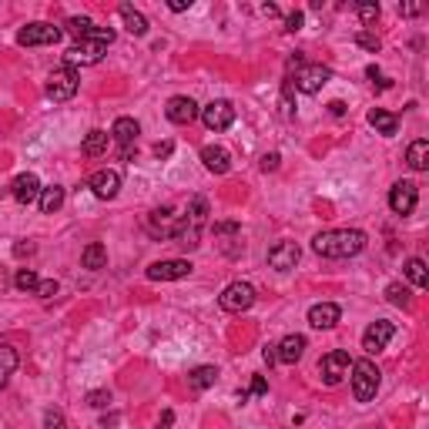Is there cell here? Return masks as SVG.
I'll return each instance as SVG.
<instances>
[{"label":"cell","instance_id":"obj_1","mask_svg":"<svg viewBox=\"0 0 429 429\" xmlns=\"http://www.w3.org/2000/svg\"><path fill=\"white\" fill-rule=\"evenodd\" d=\"M366 232L359 228H332V232H318L312 238V252L322 259H353L366 248Z\"/></svg>","mask_w":429,"mask_h":429},{"label":"cell","instance_id":"obj_2","mask_svg":"<svg viewBox=\"0 0 429 429\" xmlns=\"http://www.w3.org/2000/svg\"><path fill=\"white\" fill-rule=\"evenodd\" d=\"M208 218V202L202 198V195H195L191 198V205H188L185 218H178V225H175V242L185 245V248H195L198 245V238H202V225H205Z\"/></svg>","mask_w":429,"mask_h":429},{"label":"cell","instance_id":"obj_3","mask_svg":"<svg viewBox=\"0 0 429 429\" xmlns=\"http://www.w3.org/2000/svg\"><path fill=\"white\" fill-rule=\"evenodd\" d=\"M349 379H353V396L355 403H369V399H375V392H379V369H375L373 359H359V362H353V369H349Z\"/></svg>","mask_w":429,"mask_h":429},{"label":"cell","instance_id":"obj_4","mask_svg":"<svg viewBox=\"0 0 429 429\" xmlns=\"http://www.w3.org/2000/svg\"><path fill=\"white\" fill-rule=\"evenodd\" d=\"M77 84H81V74H77L74 67L60 64V67H54L51 77H47V97H51V101H71L77 94Z\"/></svg>","mask_w":429,"mask_h":429},{"label":"cell","instance_id":"obj_5","mask_svg":"<svg viewBox=\"0 0 429 429\" xmlns=\"http://www.w3.org/2000/svg\"><path fill=\"white\" fill-rule=\"evenodd\" d=\"M108 54V44H101V40H77L74 47H67V54H64V64L67 67H94V64H101V57Z\"/></svg>","mask_w":429,"mask_h":429},{"label":"cell","instance_id":"obj_6","mask_svg":"<svg viewBox=\"0 0 429 429\" xmlns=\"http://www.w3.org/2000/svg\"><path fill=\"white\" fill-rule=\"evenodd\" d=\"M255 299H259V296H255V289H252L248 282H232L222 296H218V305H222L225 312H235V316H238V312H248V309L255 305Z\"/></svg>","mask_w":429,"mask_h":429},{"label":"cell","instance_id":"obj_7","mask_svg":"<svg viewBox=\"0 0 429 429\" xmlns=\"http://www.w3.org/2000/svg\"><path fill=\"white\" fill-rule=\"evenodd\" d=\"M329 77H332V71L322 67V64H302L299 71H296V77H289V81H292V88L302 94H318L329 84Z\"/></svg>","mask_w":429,"mask_h":429},{"label":"cell","instance_id":"obj_8","mask_svg":"<svg viewBox=\"0 0 429 429\" xmlns=\"http://www.w3.org/2000/svg\"><path fill=\"white\" fill-rule=\"evenodd\" d=\"M349 369H353V359H349V353H342V349L325 353L322 362H318V375H322L325 386H339V382L349 375Z\"/></svg>","mask_w":429,"mask_h":429},{"label":"cell","instance_id":"obj_9","mask_svg":"<svg viewBox=\"0 0 429 429\" xmlns=\"http://www.w3.org/2000/svg\"><path fill=\"white\" fill-rule=\"evenodd\" d=\"M151 282H178V279H188L191 275V261L188 259H161L148 265V272H145Z\"/></svg>","mask_w":429,"mask_h":429},{"label":"cell","instance_id":"obj_10","mask_svg":"<svg viewBox=\"0 0 429 429\" xmlns=\"http://www.w3.org/2000/svg\"><path fill=\"white\" fill-rule=\"evenodd\" d=\"M60 40V27L47 24V20H38V24H27L17 34L20 47H40V44H57Z\"/></svg>","mask_w":429,"mask_h":429},{"label":"cell","instance_id":"obj_11","mask_svg":"<svg viewBox=\"0 0 429 429\" xmlns=\"http://www.w3.org/2000/svg\"><path fill=\"white\" fill-rule=\"evenodd\" d=\"M202 121H205L208 131H228L235 124V108H232V101H211L202 108Z\"/></svg>","mask_w":429,"mask_h":429},{"label":"cell","instance_id":"obj_12","mask_svg":"<svg viewBox=\"0 0 429 429\" xmlns=\"http://www.w3.org/2000/svg\"><path fill=\"white\" fill-rule=\"evenodd\" d=\"M419 202V188L416 181H396L389 188V208L396 215H412V208Z\"/></svg>","mask_w":429,"mask_h":429},{"label":"cell","instance_id":"obj_13","mask_svg":"<svg viewBox=\"0 0 429 429\" xmlns=\"http://www.w3.org/2000/svg\"><path fill=\"white\" fill-rule=\"evenodd\" d=\"M396 336V325L392 322H386V318H375L373 325L362 332V349L373 355V353H382L386 346H389V339Z\"/></svg>","mask_w":429,"mask_h":429},{"label":"cell","instance_id":"obj_14","mask_svg":"<svg viewBox=\"0 0 429 429\" xmlns=\"http://www.w3.org/2000/svg\"><path fill=\"white\" fill-rule=\"evenodd\" d=\"M88 188H91L101 202H111V198H118V191H121V175L111 168H101L88 178Z\"/></svg>","mask_w":429,"mask_h":429},{"label":"cell","instance_id":"obj_15","mask_svg":"<svg viewBox=\"0 0 429 429\" xmlns=\"http://www.w3.org/2000/svg\"><path fill=\"white\" fill-rule=\"evenodd\" d=\"M10 195L17 198L20 205H34L40 198V178L34 175V171H24V175H17L14 181H10Z\"/></svg>","mask_w":429,"mask_h":429},{"label":"cell","instance_id":"obj_16","mask_svg":"<svg viewBox=\"0 0 429 429\" xmlns=\"http://www.w3.org/2000/svg\"><path fill=\"white\" fill-rule=\"evenodd\" d=\"M302 259V248L296 242H279L268 248V265L272 268H279V272H289V268H296Z\"/></svg>","mask_w":429,"mask_h":429},{"label":"cell","instance_id":"obj_17","mask_svg":"<svg viewBox=\"0 0 429 429\" xmlns=\"http://www.w3.org/2000/svg\"><path fill=\"white\" fill-rule=\"evenodd\" d=\"M165 114H168L171 124H191L198 118V104L191 97H185V94H178V97H171L165 104Z\"/></svg>","mask_w":429,"mask_h":429},{"label":"cell","instance_id":"obj_18","mask_svg":"<svg viewBox=\"0 0 429 429\" xmlns=\"http://www.w3.org/2000/svg\"><path fill=\"white\" fill-rule=\"evenodd\" d=\"M342 318V309L336 302H318L309 309V325L312 329H336V322Z\"/></svg>","mask_w":429,"mask_h":429},{"label":"cell","instance_id":"obj_19","mask_svg":"<svg viewBox=\"0 0 429 429\" xmlns=\"http://www.w3.org/2000/svg\"><path fill=\"white\" fill-rule=\"evenodd\" d=\"M202 161L211 175H228L232 171V154L222 148V145H205L202 148Z\"/></svg>","mask_w":429,"mask_h":429},{"label":"cell","instance_id":"obj_20","mask_svg":"<svg viewBox=\"0 0 429 429\" xmlns=\"http://www.w3.org/2000/svg\"><path fill=\"white\" fill-rule=\"evenodd\" d=\"M302 353H305V336H299V332L285 336L279 346H275V355H279V362H285V366H296L302 359Z\"/></svg>","mask_w":429,"mask_h":429},{"label":"cell","instance_id":"obj_21","mask_svg":"<svg viewBox=\"0 0 429 429\" xmlns=\"http://www.w3.org/2000/svg\"><path fill=\"white\" fill-rule=\"evenodd\" d=\"M138 134H141V124H138L134 118H118V121H114V128H111V138L121 145V148H134Z\"/></svg>","mask_w":429,"mask_h":429},{"label":"cell","instance_id":"obj_22","mask_svg":"<svg viewBox=\"0 0 429 429\" xmlns=\"http://www.w3.org/2000/svg\"><path fill=\"white\" fill-rule=\"evenodd\" d=\"M175 225H178V218H175L171 208H158V211H151V218H148L151 235H158V238H171L175 235Z\"/></svg>","mask_w":429,"mask_h":429},{"label":"cell","instance_id":"obj_23","mask_svg":"<svg viewBox=\"0 0 429 429\" xmlns=\"http://www.w3.org/2000/svg\"><path fill=\"white\" fill-rule=\"evenodd\" d=\"M118 14H121V20L128 24V34H134V38H145V34H148V17H145L141 10H134L131 3H121Z\"/></svg>","mask_w":429,"mask_h":429},{"label":"cell","instance_id":"obj_24","mask_svg":"<svg viewBox=\"0 0 429 429\" xmlns=\"http://www.w3.org/2000/svg\"><path fill=\"white\" fill-rule=\"evenodd\" d=\"M81 265L91 268V272H101V268L108 265V248H104L101 242L84 245V252H81Z\"/></svg>","mask_w":429,"mask_h":429},{"label":"cell","instance_id":"obj_25","mask_svg":"<svg viewBox=\"0 0 429 429\" xmlns=\"http://www.w3.org/2000/svg\"><path fill=\"white\" fill-rule=\"evenodd\" d=\"M369 124H373L382 138H392V134L399 131V118L389 111H382V108H373V111H369Z\"/></svg>","mask_w":429,"mask_h":429},{"label":"cell","instance_id":"obj_26","mask_svg":"<svg viewBox=\"0 0 429 429\" xmlns=\"http://www.w3.org/2000/svg\"><path fill=\"white\" fill-rule=\"evenodd\" d=\"M406 161H410L412 171H426L429 168V141H426V138L412 141L410 151H406Z\"/></svg>","mask_w":429,"mask_h":429},{"label":"cell","instance_id":"obj_27","mask_svg":"<svg viewBox=\"0 0 429 429\" xmlns=\"http://www.w3.org/2000/svg\"><path fill=\"white\" fill-rule=\"evenodd\" d=\"M40 211L44 215H54V211H60V205H64V188L60 185H51V188H40Z\"/></svg>","mask_w":429,"mask_h":429},{"label":"cell","instance_id":"obj_28","mask_svg":"<svg viewBox=\"0 0 429 429\" xmlns=\"http://www.w3.org/2000/svg\"><path fill=\"white\" fill-rule=\"evenodd\" d=\"M17 362H20V355L14 346H0V389L7 386V379L14 375V369H17Z\"/></svg>","mask_w":429,"mask_h":429},{"label":"cell","instance_id":"obj_29","mask_svg":"<svg viewBox=\"0 0 429 429\" xmlns=\"http://www.w3.org/2000/svg\"><path fill=\"white\" fill-rule=\"evenodd\" d=\"M108 131H101V128H94V131H88V138H84V154L88 158H101L104 151H108Z\"/></svg>","mask_w":429,"mask_h":429},{"label":"cell","instance_id":"obj_30","mask_svg":"<svg viewBox=\"0 0 429 429\" xmlns=\"http://www.w3.org/2000/svg\"><path fill=\"white\" fill-rule=\"evenodd\" d=\"M215 379H218V369H215V366H198V369L188 373V386L202 392V389H208V386H215Z\"/></svg>","mask_w":429,"mask_h":429},{"label":"cell","instance_id":"obj_31","mask_svg":"<svg viewBox=\"0 0 429 429\" xmlns=\"http://www.w3.org/2000/svg\"><path fill=\"white\" fill-rule=\"evenodd\" d=\"M386 299H389V305H396V309H410L412 292L403 285V282H389V285H386Z\"/></svg>","mask_w":429,"mask_h":429},{"label":"cell","instance_id":"obj_32","mask_svg":"<svg viewBox=\"0 0 429 429\" xmlns=\"http://www.w3.org/2000/svg\"><path fill=\"white\" fill-rule=\"evenodd\" d=\"M406 279H410L416 289H426V285H429L426 261H423V259H410V261H406Z\"/></svg>","mask_w":429,"mask_h":429},{"label":"cell","instance_id":"obj_33","mask_svg":"<svg viewBox=\"0 0 429 429\" xmlns=\"http://www.w3.org/2000/svg\"><path fill=\"white\" fill-rule=\"evenodd\" d=\"M355 14L362 20V27H373L375 20H379V3L375 0H359L355 3Z\"/></svg>","mask_w":429,"mask_h":429},{"label":"cell","instance_id":"obj_34","mask_svg":"<svg viewBox=\"0 0 429 429\" xmlns=\"http://www.w3.org/2000/svg\"><path fill=\"white\" fill-rule=\"evenodd\" d=\"M94 27H97V24H94L91 17H71V20H67V31H71L77 40H88Z\"/></svg>","mask_w":429,"mask_h":429},{"label":"cell","instance_id":"obj_35","mask_svg":"<svg viewBox=\"0 0 429 429\" xmlns=\"http://www.w3.org/2000/svg\"><path fill=\"white\" fill-rule=\"evenodd\" d=\"M38 272L34 268H17V275H14V285H17L20 292H34L38 289Z\"/></svg>","mask_w":429,"mask_h":429},{"label":"cell","instance_id":"obj_36","mask_svg":"<svg viewBox=\"0 0 429 429\" xmlns=\"http://www.w3.org/2000/svg\"><path fill=\"white\" fill-rule=\"evenodd\" d=\"M355 44L366 47L369 54H379V47H382V40L375 38V34H369V31H359V34H355Z\"/></svg>","mask_w":429,"mask_h":429},{"label":"cell","instance_id":"obj_37","mask_svg":"<svg viewBox=\"0 0 429 429\" xmlns=\"http://www.w3.org/2000/svg\"><path fill=\"white\" fill-rule=\"evenodd\" d=\"M44 429H67V423H64V412H60V410H47V412H44Z\"/></svg>","mask_w":429,"mask_h":429},{"label":"cell","instance_id":"obj_38","mask_svg":"<svg viewBox=\"0 0 429 429\" xmlns=\"http://www.w3.org/2000/svg\"><path fill=\"white\" fill-rule=\"evenodd\" d=\"M57 289H60V285H57L54 279H44V282H38L34 296H38V299H54V296H57Z\"/></svg>","mask_w":429,"mask_h":429},{"label":"cell","instance_id":"obj_39","mask_svg":"<svg viewBox=\"0 0 429 429\" xmlns=\"http://www.w3.org/2000/svg\"><path fill=\"white\" fill-rule=\"evenodd\" d=\"M108 403H111V392H108V389L88 392V406H94V410H104Z\"/></svg>","mask_w":429,"mask_h":429},{"label":"cell","instance_id":"obj_40","mask_svg":"<svg viewBox=\"0 0 429 429\" xmlns=\"http://www.w3.org/2000/svg\"><path fill=\"white\" fill-rule=\"evenodd\" d=\"M302 10H296V14H289V17H285V31H289V34H296V31H302Z\"/></svg>","mask_w":429,"mask_h":429},{"label":"cell","instance_id":"obj_41","mask_svg":"<svg viewBox=\"0 0 429 429\" xmlns=\"http://www.w3.org/2000/svg\"><path fill=\"white\" fill-rule=\"evenodd\" d=\"M252 396H265V392H268V382H265V375H255V379H252Z\"/></svg>","mask_w":429,"mask_h":429},{"label":"cell","instance_id":"obj_42","mask_svg":"<svg viewBox=\"0 0 429 429\" xmlns=\"http://www.w3.org/2000/svg\"><path fill=\"white\" fill-rule=\"evenodd\" d=\"M275 168H279V154L272 151V154H265V158H261V171H275Z\"/></svg>","mask_w":429,"mask_h":429},{"label":"cell","instance_id":"obj_43","mask_svg":"<svg viewBox=\"0 0 429 429\" xmlns=\"http://www.w3.org/2000/svg\"><path fill=\"white\" fill-rule=\"evenodd\" d=\"M238 232V225L235 222H222V225H215V235H235Z\"/></svg>","mask_w":429,"mask_h":429},{"label":"cell","instance_id":"obj_44","mask_svg":"<svg viewBox=\"0 0 429 429\" xmlns=\"http://www.w3.org/2000/svg\"><path fill=\"white\" fill-rule=\"evenodd\" d=\"M168 7L175 10V14H181V10H188V7H191V0H168Z\"/></svg>","mask_w":429,"mask_h":429},{"label":"cell","instance_id":"obj_45","mask_svg":"<svg viewBox=\"0 0 429 429\" xmlns=\"http://www.w3.org/2000/svg\"><path fill=\"white\" fill-rule=\"evenodd\" d=\"M265 362H268V366H275V362H279V355H275V346H265Z\"/></svg>","mask_w":429,"mask_h":429},{"label":"cell","instance_id":"obj_46","mask_svg":"<svg viewBox=\"0 0 429 429\" xmlns=\"http://www.w3.org/2000/svg\"><path fill=\"white\" fill-rule=\"evenodd\" d=\"M329 114L342 118V114H346V104H342V101H332V104H329Z\"/></svg>","mask_w":429,"mask_h":429},{"label":"cell","instance_id":"obj_47","mask_svg":"<svg viewBox=\"0 0 429 429\" xmlns=\"http://www.w3.org/2000/svg\"><path fill=\"white\" fill-rule=\"evenodd\" d=\"M171 423H175V412L165 410V412H161V429H171Z\"/></svg>","mask_w":429,"mask_h":429},{"label":"cell","instance_id":"obj_48","mask_svg":"<svg viewBox=\"0 0 429 429\" xmlns=\"http://www.w3.org/2000/svg\"><path fill=\"white\" fill-rule=\"evenodd\" d=\"M154 154H158V158H168V154H171V141H165V145H158V148H154Z\"/></svg>","mask_w":429,"mask_h":429},{"label":"cell","instance_id":"obj_49","mask_svg":"<svg viewBox=\"0 0 429 429\" xmlns=\"http://www.w3.org/2000/svg\"><path fill=\"white\" fill-rule=\"evenodd\" d=\"M399 14H406V17L419 14V3H406V7H399Z\"/></svg>","mask_w":429,"mask_h":429},{"label":"cell","instance_id":"obj_50","mask_svg":"<svg viewBox=\"0 0 429 429\" xmlns=\"http://www.w3.org/2000/svg\"><path fill=\"white\" fill-rule=\"evenodd\" d=\"M261 10H265V14H268V17H279V7H275V3H265V7H261Z\"/></svg>","mask_w":429,"mask_h":429},{"label":"cell","instance_id":"obj_51","mask_svg":"<svg viewBox=\"0 0 429 429\" xmlns=\"http://www.w3.org/2000/svg\"><path fill=\"white\" fill-rule=\"evenodd\" d=\"M14 252H17V255H31V252H34V245H17Z\"/></svg>","mask_w":429,"mask_h":429}]
</instances>
